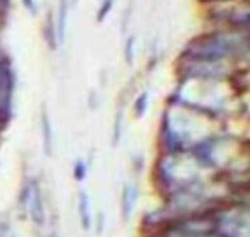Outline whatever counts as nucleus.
I'll list each match as a JSON object with an SVG mask.
<instances>
[{"mask_svg": "<svg viewBox=\"0 0 250 237\" xmlns=\"http://www.w3.org/2000/svg\"><path fill=\"white\" fill-rule=\"evenodd\" d=\"M29 205H31V217L34 220L35 224L38 226H42L44 223V205H42V196H41V191L37 185H32L31 188V201H29Z\"/></svg>", "mask_w": 250, "mask_h": 237, "instance_id": "obj_1", "label": "nucleus"}, {"mask_svg": "<svg viewBox=\"0 0 250 237\" xmlns=\"http://www.w3.org/2000/svg\"><path fill=\"white\" fill-rule=\"evenodd\" d=\"M79 213H81V221H82V227L85 230L89 229L91 226V213H89V202H88V196L81 192L79 195Z\"/></svg>", "mask_w": 250, "mask_h": 237, "instance_id": "obj_2", "label": "nucleus"}, {"mask_svg": "<svg viewBox=\"0 0 250 237\" xmlns=\"http://www.w3.org/2000/svg\"><path fill=\"white\" fill-rule=\"evenodd\" d=\"M132 189L130 188H125L123 191V198H122V207H123V215L127 220V217L130 215L132 211V205H133V199H132Z\"/></svg>", "mask_w": 250, "mask_h": 237, "instance_id": "obj_3", "label": "nucleus"}, {"mask_svg": "<svg viewBox=\"0 0 250 237\" xmlns=\"http://www.w3.org/2000/svg\"><path fill=\"white\" fill-rule=\"evenodd\" d=\"M42 130H44V145H45V151H47V154H50V150H51V130H50L48 117L45 114L42 116Z\"/></svg>", "mask_w": 250, "mask_h": 237, "instance_id": "obj_4", "label": "nucleus"}, {"mask_svg": "<svg viewBox=\"0 0 250 237\" xmlns=\"http://www.w3.org/2000/svg\"><path fill=\"white\" fill-rule=\"evenodd\" d=\"M50 237H59L56 233H53V235H50Z\"/></svg>", "mask_w": 250, "mask_h": 237, "instance_id": "obj_5", "label": "nucleus"}]
</instances>
